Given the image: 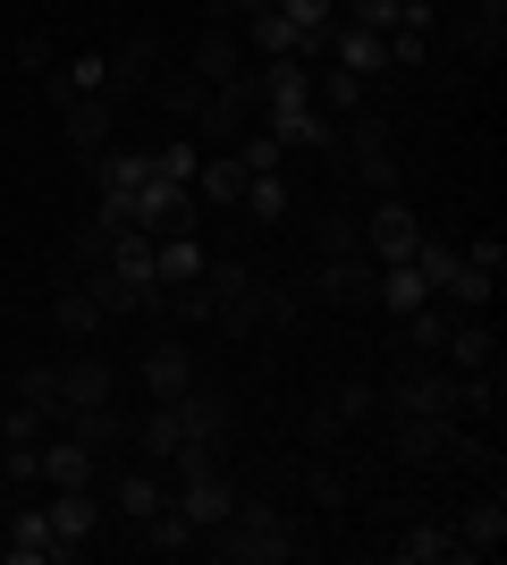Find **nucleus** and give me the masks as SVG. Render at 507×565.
<instances>
[{"mask_svg":"<svg viewBox=\"0 0 507 565\" xmlns=\"http://www.w3.org/2000/svg\"><path fill=\"white\" fill-rule=\"evenodd\" d=\"M203 548H212L220 565H288V557H314L321 532L305 515H288V507H271V498H237V507L203 532Z\"/></svg>","mask_w":507,"mask_h":565,"instance_id":"f257e3e1","label":"nucleus"},{"mask_svg":"<svg viewBox=\"0 0 507 565\" xmlns=\"http://www.w3.org/2000/svg\"><path fill=\"white\" fill-rule=\"evenodd\" d=\"M94 178H102L94 212L110 220V228H136V194H145V178H152V152H102Z\"/></svg>","mask_w":507,"mask_h":565,"instance_id":"f03ea898","label":"nucleus"},{"mask_svg":"<svg viewBox=\"0 0 507 565\" xmlns=\"http://www.w3.org/2000/svg\"><path fill=\"white\" fill-rule=\"evenodd\" d=\"M414 245H423V212H414V203H398V194H381V203H372V220H363V262H372V270H389V262H406Z\"/></svg>","mask_w":507,"mask_h":565,"instance_id":"7ed1b4c3","label":"nucleus"},{"mask_svg":"<svg viewBox=\"0 0 507 565\" xmlns=\"http://www.w3.org/2000/svg\"><path fill=\"white\" fill-rule=\"evenodd\" d=\"M372 279H381V270H372L363 254H314V270H305V296L363 312V305H372Z\"/></svg>","mask_w":507,"mask_h":565,"instance_id":"20e7f679","label":"nucleus"},{"mask_svg":"<svg viewBox=\"0 0 507 565\" xmlns=\"http://www.w3.org/2000/svg\"><path fill=\"white\" fill-rule=\"evenodd\" d=\"M178 405V430H187V439H212V448H229V439H237V397H229V388H212V380H194L187 397H169Z\"/></svg>","mask_w":507,"mask_h":565,"instance_id":"39448f33","label":"nucleus"},{"mask_svg":"<svg viewBox=\"0 0 507 565\" xmlns=\"http://www.w3.org/2000/svg\"><path fill=\"white\" fill-rule=\"evenodd\" d=\"M194 186H169V178H145V194H136V228L145 236H194Z\"/></svg>","mask_w":507,"mask_h":565,"instance_id":"423d86ee","label":"nucleus"},{"mask_svg":"<svg viewBox=\"0 0 507 565\" xmlns=\"http://www.w3.org/2000/svg\"><path fill=\"white\" fill-rule=\"evenodd\" d=\"M194 380H203V363H194L187 338H161V347H145V397L169 405V397H187Z\"/></svg>","mask_w":507,"mask_h":565,"instance_id":"0eeeda50","label":"nucleus"},{"mask_svg":"<svg viewBox=\"0 0 507 565\" xmlns=\"http://www.w3.org/2000/svg\"><path fill=\"white\" fill-rule=\"evenodd\" d=\"M448 430H457V414H389V448H398V465H440Z\"/></svg>","mask_w":507,"mask_h":565,"instance_id":"6e6552de","label":"nucleus"},{"mask_svg":"<svg viewBox=\"0 0 507 565\" xmlns=\"http://www.w3.org/2000/svg\"><path fill=\"white\" fill-rule=\"evenodd\" d=\"M119 110H127V102H110V94H85V102H68V110H60V127H68V143H76V161H102V152H110Z\"/></svg>","mask_w":507,"mask_h":565,"instance_id":"1a4fd4ad","label":"nucleus"},{"mask_svg":"<svg viewBox=\"0 0 507 565\" xmlns=\"http://www.w3.org/2000/svg\"><path fill=\"white\" fill-rule=\"evenodd\" d=\"M178 507L194 515V532H212V523L229 515V507H237V481H229L220 465H203V472H178Z\"/></svg>","mask_w":507,"mask_h":565,"instance_id":"9d476101","label":"nucleus"},{"mask_svg":"<svg viewBox=\"0 0 507 565\" xmlns=\"http://www.w3.org/2000/svg\"><path fill=\"white\" fill-rule=\"evenodd\" d=\"M119 397V372H110V354H76V363H60V405H110ZM68 414H60V423H68Z\"/></svg>","mask_w":507,"mask_h":565,"instance_id":"9b49d317","label":"nucleus"},{"mask_svg":"<svg viewBox=\"0 0 507 565\" xmlns=\"http://www.w3.org/2000/svg\"><path fill=\"white\" fill-rule=\"evenodd\" d=\"M499 541H507V498H499V481H490L457 523V557H499Z\"/></svg>","mask_w":507,"mask_h":565,"instance_id":"f8f14e48","label":"nucleus"},{"mask_svg":"<svg viewBox=\"0 0 507 565\" xmlns=\"http://www.w3.org/2000/svg\"><path fill=\"white\" fill-rule=\"evenodd\" d=\"M43 94H51V110H68V102H85V94H110V60H102V51H76V60H60V68L43 76Z\"/></svg>","mask_w":507,"mask_h":565,"instance_id":"ddd939ff","label":"nucleus"},{"mask_svg":"<svg viewBox=\"0 0 507 565\" xmlns=\"http://www.w3.org/2000/svg\"><path fill=\"white\" fill-rule=\"evenodd\" d=\"M440 354H448V372H490V363H499V338H490L483 312H457L448 338H440Z\"/></svg>","mask_w":507,"mask_h":565,"instance_id":"4468645a","label":"nucleus"},{"mask_svg":"<svg viewBox=\"0 0 507 565\" xmlns=\"http://www.w3.org/2000/svg\"><path fill=\"white\" fill-rule=\"evenodd\" d=\"M152 68H161V43H152V34H127V43L110 51V102H136L152 85Z\"/></svg>","mask_w":507,"mask_h":565,"instance_id":"2eb2a0df","label":"nucleus"},{"mask_svg":"<svg viewBox=\"0 0 507 565\" xmlns=\"http://www.w3.org/2000/svg\"><path fill=\"white\" fill-rule=\"evenodd\" d=\"M94 472H102V456L85 448V439H68V430L43 439V481L51 490H94Z\"/></svg>","mask_w":507,"mask_h":565,"instance_id":"dca6fc26","label":"nucleus"},{"mask_svg":"<svg viewBox=\"0 0 507 565\" xmlns=\"http://www.w3.org/2000/svg\"><path fill=\"white\" fill-rule=\"evenodd\" d=\"M187 68L203 76V85L237 76V68H245V43H237V25H203V34H194V51H187Z\"/></svg>","mask_w":507,"mask_h":565,"instance_id":"f3484780","label":"nucleus"},{"mask_svg":"<svg viewBox=\"0 0 507 565\" xmlns=\"http://www.w3.org/2000/svg\"><path fill=\"white\" fill-rule=\"evenodd\" d=\"M127 439H136V456H145V465H169V456H178V439H187V430H178V405L127 414Z\"/></svg>","mask_w":507,"mask_h":565,"instance_id":"a211bd4d","label":"nucleus"},{"mask_svg":"<svg viewBox=\"0 0 507 565\" xmlns=\"http://www.w3.org/2000/svg\"><path fill=\"white\" fill-rule=\"evenodd\" d=\"M389 557L398 565H440V557H457V532L448 523H432V515H414L398 541H389Z\"/></svg>","mask_w":507,"mask_h":565,"instance_id":"6ab92c4d","label":"nucleus"},{"mask_svg":"<svg viewBox=\"0 0 507 565\" xmlns=\"http://www.w3.org/2000/svg\"><path fill=\"white\" fill-rule=\"evenodd\" d=\"M203 262H212V254H203L194 236H152V279H161V287H194V279H203Z\"/></svg>","mask_w":507,"mask_h":565,"instance_id":"aec40b11","label":"nucleus"},{"mask_svg":"<svg viewBox=\"0 0 507 565\" xmlns=\"http://www.w3.org/2000/svg\"><path fill=\"white\" fill-rule=\"evenodd\" d=\"M60 430H68V439H85L94 456H110V448L127 439V414H119V397H110V405H76V414H68Z\"/></svg>","mask_w":507,"mask_h":565,"instance_id":"412c9836","label":"nucleus"},{"mask_svg":"<svg viewBox=\"0 0 507 565\" xmlns=\"http://www.w3.org/2000/svg\"><path fill=\"white\" fill-rule=\"evenodd\" d=\"M110 507H119L127 523H145L152 507H169V481H161V465H145V472H119V481H110Z\"/></svg>","mask_w":507,"mask_h":565,"instance_id":"4be33fe9","label":"nucleus"},{"mask_svg":"<svg viewBox=\"0 0 507 565\" xmlns=\"http://www.w3.org/2000/svg\"><path fill=\"white\" fill-rule=\"evenodd\" d=\"M43 515H51V541H76V548H85V541H94V523H102V507H94V490H60Z\"/></svg>","mask_w":507,"mask_h":565,"instance_id":"5701e85b","label":"nucleus"},{"mask_svg":"<svg viewBox=\"0 0 507 565\" xmlns=\"http://www.w3.org/2000/svg\"><path fill=\"white\" fill-rule=\"evenodd\" d=\"M448 312H490V296H499V270H483V262H465L457 254V270H448Z\"/></svg>","mask_w":507,"mask_h":565,"instance_id":"b1692460","label":"nucleus"},{"mask_svg":"<svg viewBox=\"0 0 507 565\" xmlns=\"http://www.w3.org/2000/svg\"><path fill=\"white\" fill-rule=\"evenodd\" d=\"M145 541H152V557H187L203 532H194V515L178 507V498H169V507H152V515H145Z\"/></svg>","mask_w":507,"mask_h":565,"instance_id":"393cba45","label":"nucleus"},{"mask_svg":"<svg viewBox=\"0 0 507 565\" xmlns=\"http://www.w3.org/2000/svg\"><path fill=\"white\" fill-rule=\"evenodd\" d=\"M0 557H9V565H43V557H51V515H43V507H18V523H9Z\"/></svg>","mask_w":507,"mask_h":565,"instance_id":"a878e982","label":"nucleus"},{"mask_svg":"<svg viewBox=\"0 0 507 565\" xmlns=\"http://www.w3.org/2000/svg\"><path fill=\"white\" fill-rule=\"evenodd\" d=\"M237 194H245L237 152H203V161H194V203H237Z\"/></svg>","mask_w":507,"mask_h":565,"instance_id":"bb28decb","label":"nucleus"},{"mask_svg":"<svg viewBox=\"0 0 507 565\" xmlns=\"http://www.w3.org/2000/svg\"><path fill=\"white\" fill-rule=\"evenodd\" d=\"M296 490H305V507H321V515H347V507H356V481H347L338 465H305Z\"/></svg>","mask_w":507,"mask_h":565,"instance_id":"cd10ccee","label":"nucleus"},{"mask_svg":"<svg viewBox=\"0 0 507 565\" xmlns=\"http://www.w3.org/2000/svg\"><path fill=\"white\" fill-rule=\"evenodd\" d=\"M338 169H347L363 194H398V186H406V169H398V143H381V152H347Z\"/></svg>","mask_w":507,"mask_h":565,"instance_id":"c85d7f7f","label":"nucleus"},{"mask_svg":"<svg viewBox=\"0 0 507 565\" xmlns=\"http://www.w3.org/2000/svg\"><path fill=\"white\" fill-rule=\"evenodd\" d=\"M398 321H406V354H440V338H448L457 312H448V296H423V305L398 312Z\"/></svg>","mask_w":507,"mask_h":565,"instance_id":"c756f323","label":"nucleus"},{"mask_svg":"<svg viewBox=\"0 0 507 565\" xmlns=\"http://www.w3.org/2000/svg\"><path fill=\"white\" fill-rule=\"evenodd\" d=\"M102 262H110V270H119L127 287H161V279H152V236H145V228H119Z\"/></svg>","mask_w":507,"mask_h":565,"instance_id":"7c9ffc66","label":"nucleus"},{"mask_svg":"<svg viewBox=\"0 0 507 565\" xmlns=\"http://www.w3.org/2000/svg\"><path fill=\"white\" fill-rule=\"evenodd\" d=\"M330 68H356L363 85H372V76L389 68V60H381V34H363V25H347V34H330Z\"/></svg>","mask_w":507,"mask_h":565,"instance_id":"2f4dec72","label":"nucleus"},{"mask_svg":"<svg viewBox=\"0 0 507 565\" xmlns=\"http://www.w3.org/2000/svg\"><path fill=\"white\" fill-rule=\"evenodd\" d=\"M203 94H212V85H203V76H194V68H169L161 85H152V102H161V110L178 118V127H187V118L203 110Z\"/></svg>","mask_w":507,"mask_h":565,"instance_id":"473e14b6","label":"nucleus"},{"mask_svg":"<svg viewBox=\"0 0 507 565\" xmlns=\"http://www.w3.org/2000/svg\"><path fill=\"white\" fill-rule=\"evenodd\" d=\"M245 220H263V228H279L288 220V186H279V169H263V178H245Z\"/></svg>","mask_w":507,"mask_h":565,"instance_id":"72a5a7b5","label":"nucleus"},{"mask_svg":"<svg viewBox=\"0 0 507 565\" xmlns=\"http://www.w3.org/2000/svg\"><path fill=\"white\" fill-rule=\"evenodd\" d=\"M330 414H338V423H347V430H363V423H372V414H381V388H372V380H338V388H330Z\"/></svg>","mask_w":507,"mask_h":565,"instance_id":"f704fd0d","label":"nucleus"},{"mask_svg":"<svg viewBox=\"0 0 507 565\" xmlns=\"http://www.w3.org/2000/svg\"><path fill=\"white\" fill-rule=\"evenodd\" d=\"M51 321H60V338H94L102 321H110V312H102L94 296H85V287H60V305H51Z\"/></svg>","mask_w":507,"mask_h":565,"instance_id":"c9c22d12","label":"nucleus"},{"mask_svg":"<svg viewBox=\"0 0 507 565\" xmlns=\"http://www.w3.org/2000/svg\"><path fill=\"white\" fill-rule=\"evenodd\" d=\"M43 430H51V414L43 405H0V448H43Z\"/></svg>","mask_w":507,"mask_h":565,"instance_id":"e433bc0d","label":"nucleus"},{"mask_svg":"<svg viewBox=\"0 0 507 565\" xmlns=\"http://www.w3.org/2000/svg\"><path fill=\"white\" fill-rule=\"evenodd\" d=\"M314 110H330V118L363 110V76H356V68H330V76H314Z\"/></svg>","mask_w":507,"mask_h":565,"instance_id":"4c0bfd02","label":"nucleus"},{"mask_svg":"<svg viewBox=\"0 0 507 565\" xmlns=\"http://www.w3.org/2000/svg\"><path fill=\"white\" fill-rule=\"evenodd\" d=\"M194 161H203V143H194V136H169L161 152H152V178H169V186H194Z\"/></svg>","mask_w":507,"mask_h":565,"instance_id":"58836bf2","label":"nucleus"},{"mask_svg":"<svg viewBox=\"0 0 507 565\" xmlns=\"http://www.w3.org/2000/svg\"><path fill=\"white\" fill-rule=\"evenodd\" d=\"M18 397H25V405H43L51 430H60V414H68V405H60V363H34V372L18 380Z\"/></svg>","mask_w":507,"mask_h":565,"instance_id":"ea45409f","label":"nucleus"},{"mask_svg":"<svg viewBox=\"0 0 507 565\" xmlns=\"http://www.w3.org/2000/svg\"><path fill=\"white\" fill-rule=\"evenodd\" d=\"M229 152H237V169H245V178H263V169H279V161H288V143L271 136V127H263V136H237Z\"/></svg>","mask_w":507,"mask_h":565,"instance_id":"a19ab883","label":"nucleus"},{"mask_svg":"<svg viewBox=\"0 0 507 565\" xmlns=\"http://www.w3.org/2000/svg\"><path fill=\"white\" fill-rule=\"evenodd\" d=\"M314 254H363V228L347 212H321L314 220Z\"/></svg>","mask_w":507,"mask_h":565,"instance_id":"79ce46f5","label":"nucleus"},{"mask_svg":"<svg viewBox=\"0 0 507 565\" xmlns=\"http://www.w3.org/2000/svg\"><path fill=\"white\" fill-rule=\"evenodd\" d=\"M414 270H423V279H432V296H440V287H448V270H457V245L423 236V245H414Z\"/></svg>","mask_w":507,"mask_h":565,"instance_id":"37998d69","label":"nucleus"},{"mask_svg":"<svg viewBox=\"0 0 507 565\" xmlns=\"http://www.w3.org/2000/svg\"><path fill=\"white\" fill-rule=\"evenodd\" d=\"M110 236H119V228H110V220H85V228H76V270H85V262H102V254H110Z\"/></svg>","mask_w":507,"mask_h":565,"instance_id":"c03bdc74","label":"nucleus"},{"mask_svg":"<svg viewBox=\"0 0 507 565\" xmlns=\"http://www.w3.org/2000/svg\"><path fill=\"white\" fill-rule=\"evenodd\" d=\"M0 481H9V490H25V481H43V448H9Z\"/></svg>","mask_w":507,"mask_h":565,"instance_id":"a18cd8bd","label":"nucleus"},{"mask_svg":"<svg viewBox=\"0 0 507 565\" xmlns=\"http://www.w3.org/2000/svg\"><path fill=\"white\" fill-rule=\"evenodd\" d=\"M338 430H347V423L330 414V397H321V405H305V439H314V448H330Z\"/></svg>","mask_w":507,"mask_h":565,"instance_id":"49530a36","label":"nucleus"},{"mask_svg":"<svg viewBox=\"0 0 507 565\" xmlns=\"http://www.w3.org/2000/svg\"><path fill=\"white\" fill-rule=\"evenodd\" d=\"M51 60H60V51H51V34H25V43H18V68H25V76H51Z\"/></svg>","mask_w":507,"mask_h":565,"instance_id":"de8ad7c7","label":"nucleus"},{"mask_svg":"<svg viewBox=\"0 0 507 565\" xmlns=\"http://www.w3.org/2000/svg\"><path fill=\"white\" fill-rule=\"evenodd\" d=\"M356 25L363 34H389V25H398V0H356Z\"/></svg>","mask_w":507,"mask_h":565,"instance_id":"09e8293b","label":"nucleus"},{"mask_svg":"<svg viewBox=\"0 0 507 565\" xmlns=\"http://www.w3.org/2000/svg\"><path fill=\"white\" fill-rule=\"evenodd\" d=\"M279 9H288L296 25H330V9H338V0H279Z\"/></svg>","mask_w":507,"mask_h":565,"instance_id":"8fccbe9b","label":"nucleus"},{"mask_svg":"<svg viewBox=\"0 0 507 565\" xmlns=\"http://www.w3.org/2000/svg\"><path fill=\"white\" fill-rule=\"evenodd\" d=\"M465 262H483V270H507V245H499V236H474V245H465Z\"/></svg>","mask_w":507,"mask_h":565,"instance_id":"3c124183","label":"nucleus"},{"mask_svg":"<svg viewBox=\"0 0 507 565\" xmlns=\"http://www.w3.org/2000/svg\"><path fill=\"white\" fill-rule=\"evenodd\" d=\"M0 523H9V481H0Z\"/></svg>","mask_w":507,"mask_h":565,"instance_id":"603ef678","label":"nucleus"}]
</instances>
